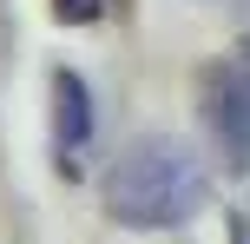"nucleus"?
<instances>
[{
	"instance_id": "1",
	"label": "nucleus",
	"mask_w": 250,
	"mask_h": 244,
	"mask_svg": "<svg viewBox=\"0 0 250 244\" xmlns=\"http://www.w3.org/2000/svg\"><path fill=\"white\" fill-rule=\"evenodd\" d=\"M99 198L119 224L132 231H165V224H185L198 218L204 205V172L198 158L185 152L178 139H138L105 165L99 178Z\"/></svg>"
},
{
	"instance_id": "2",
	"label": "nucleus",
	"mask_w": 250,
	"mask_h": 244,
	"mask_svg": "<svg viewBox=\"0 0 250 244\" xmlns=\"http://www.w3.org/2000/svg\"><path fill=\"white\" fill-rule=\"evenodd\" d=\"M198 119L211 126V145L224 158V172L244 178L250 172V79H244V66L211 60L198 73Z\"/></svg>"
},
{
	"instance_id": "3",
	"label": "nucleus",
	"mask_w": 250,
	"mask_h": 244,
	"mask_svg": "<svg viewBox=\"0 0 250 244\" xmlns=\"http://www.w3.org/2000/svg\"><path fill=\"white\" fill-rule=\"evenodd\" d=\"M53 139H60V152H73V145L92 139V99H86L73 66L53 73Z\"/></svg>"
},
{
	"instance_id": "4",
	"label": "nucleus",
	"mask_w": 250,
	"mask_h": 244,
	"mask_svg": "<svg viewBox=\"0 0 250 244\" xmlns=\"http://www.w3.org/2000/svg\"><path fill=\"white\" fill-rule=\"evenodd\" d=\"M53 20L60 26H92L99 20V0H53Z\"/></svg>"
},
{
	"instance_id": "5",
	"label": "nucleus",
	"mask_w": 250,
	"mask_h": 244,
	"mask_svg": "<svg viewBox=\"0 0 250 244\" xmlns=\"http://www.w3.org/2000/svg\"><path fill=\"white\" fill-rule=\"evenodd\" d=\"M237 66H244V79H250V33L237 40Z\"/></svg>"
}]
</instances>
